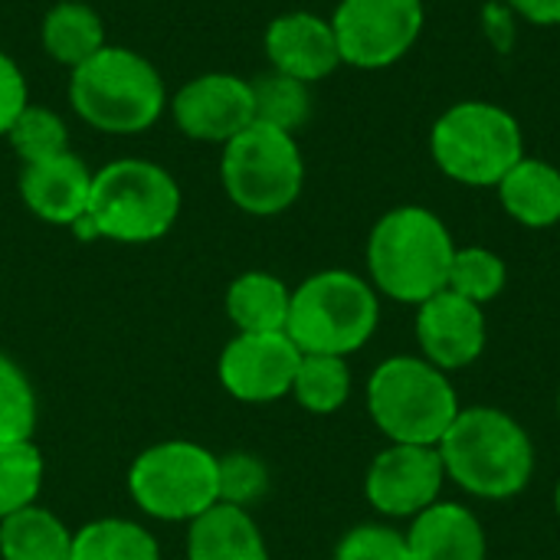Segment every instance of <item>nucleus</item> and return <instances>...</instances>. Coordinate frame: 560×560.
<instances>
[{"instance_id": "1", "label": "nucleus", "mask_w": 560, "mask_h": 560, "mask_svg": "<svg viewBox=\"0 0 560 560\" xmlns=\"http://www.w3.org/2000/svg\"><path fill=\"white\" fill-rule=\"evenodd\" d=\"M436 450L446 479L486 502L522 495L535 476V443L528 430L499 407H463Z\"/></svg>"}, {"instance_id": "2", "label": "nucleus", "mask_w": 560, "mask_h": 560, "mask_svg": "<svg viewBox=\"0 0 560 560\" xmlns=\"http://www.w3.org/2000/svg\"><path fill=\"white\" fill-rule=\"evenodd\" d=\"M180 184L174 174L144 158H118L92 174L85 217L72 226L79 240L154 243L180 217Z\"/></svg>"}, {"instance_id": "3", "label": "nucleus", "mask_w": 560, "mask_h": 560, "mask_svg": "<svg viewBox=\"0 0 560 560\" xmlns=\"http://www.w3.org/2000/svg\"><path fill=\"white\" fill-rule=\"evenodd\" d=\"M456 243L450 226L420 203L387 210L368 236V272L377 295L423 305L450 282Z\"/></svg>"}, {"instance_id": "4", "label": "nucleus", "mask_w": 560, "mask_h": 560, "mask_svg": "<svg viewBox=\"0 0 560 560\" xmlns=\"http://www.w3.org/2000/svg\"><path fill=\"white\" fill-rule=\"evenodd\" d=\"M72 112L95 131L105 135H141L148 131L164 105V79L151 59L128 46H102L89 62L69 75Z\"/></svg>"}, {"instance_id": "5", "label": "nucleus", "mask_w": 560, "mask_h": 560, "mask_svg": "<svg viewBox=\"0 0 560 560\" xmlns=\"http://www.w3.org/2000/svg\"><path fill=\"white\" fill-rule=\"evenodd\" d=\"M381 325L377 289L348 269H322L292 289L285 335L302 354L348 358L361 351Z\"/></svg>"}, {"instance_id": "6", "label": "nucleus", "mask_w": 560, "mask_h": 560, "mask_svg": "<svg viewBox=\"0 0 560 560\" xmlns=\"http://www.w3.org/2000/svg\"><path fill=\"white\" fill-rule=\"evenodd\" d=\"M459 410L453 381L427 358L394 354L368 381V413L390 443L440 446Z\"/></svg>"}, {"instance_id": "7", "label": "nucleus", "mask_w": 560, "mask_h": 560, "mask_svg": "<svg viewBox=\"0 0 560 560\" xmlns=\"http://www.w3.org/2000/svg\"><path fill=\"white\" fill-rule=\"evenodd\" d=\"M430 158L456 184L499 187L525 158V131L505 105L466 98L433 121Z\"/></svg>"}, {"instance_id": "8", "label": "nucleus", "mask_w": 560, "mask_h": 560, "mask_svg": "<svg viewBox=\"0 0 560 560\" xmlns=\"http://www.w3.org/2000/svg\"><path fill=\"white\" fill-rule=\"evenodd\" d=\"M220 180L233 207L249 217L285 213L305 187V161L295 135L253 121L223 144Z\"/></svg>"}, {"instance_id": "9", "label": "nucleus", "mask_w": 560, "mask_h": 560, "mask_svg": "<svg viewBox=\"0 0 560 560\" xmlns=\"http://www.w3.org/2000/svg\"><path fill=\"white\" fill-rule=\"evenodd\" d=\"M128 495L148 518L190 525L220 502V456L187 440L154 443L135 456Z\"/></svg>"}, {"instance_id": "10", "label": "nucleus", "mask_w": 560, "mask_h": 560, "mask_svg": "<svg viewBox=\"0 0 560 560\" xmlns=\"http://www.w3.org/2000/svg\"><path fill=\"white\" fill-rule=\"evenodd\" d=\"M427 20L423 0H341L331 30L345 66L387 69L420 39Z\"/></svg>"}, {"instance_id": "11", "label": "nucleus", "mask_w": 560, "mask_h": 560, "mask_svg": "<svg viewBox=\"0 0 560 560\" xmlns=\"http://www.w3.org/2000/svg\"><path fill=\"white\" fill-rule=\"evenodd\" d=\"M446 486L443 456L436 446L390 443L374 456L364 476V495L387 518H417L440 502Z\"/></svg>"}, {"instance_id": "12", "label": "nucleus", "mask_w": 560, "mask_h": 560, "mask_svg": "<svg viewBox=\"0 0 560 560\" xmlns=\"http://www.w3.org/2000/svg\"><path fill=\"white\" fill-rule=\"evenodd\" d=\"M299 361L302 351L292 345L285 331H269V335L236 331V338L223 348L217 361V374L233 400L276 404L292 394Z\"/></svg>"}, {"instance_id": "13", "label": "nucleus", "mask_w": 560, "mask_h": 560, "mask_svg": "<svg viewBox=\"0 0 560 560\" xmlns=\"http://www.w3.org/2000/svg\"><path fill=\"white\" fill-rule=\"evenodd\" d=\"M171 115L187 138L226 144L256 121L249 79L233 72H203L177 89Z\"/></svg>"}, {"instance_id": "14", "label": "nucleus", "mask_w": 560, "mask_h": 560, "mask_svg": "<svg viewBox=\"0 0 560 560\" xmlns=\"http://www.w3.org/2000/svg\"><path fill=\"white\" fill-rule=\"evenodd\" d=\"M486 341V308L456 295L453 289H443L417 305V345L433 368L446 374L463 371L482 358Z\"/></svg>"}, {"instance_id": "15", "label": "nucleus", "mask_w": 560, "mask_h": 560, "mask_svg": "<svg viewBox=\"0 0 560 560\" xmlns=\"http://www.w3.org/2000/svg\"><path fill=\"white\" fill-rule=\"evenodd\" d=\"M269 66L276 72H285L299 82H322L341 66L338 39L331 30V20L308 13V10H289L279 13L262 36Z\"/></svg>"}, {"instance_id": "16", "label": "nucleus", "mask_w": 560, "mask_h": 560, "mask_svg": "<svg viewBox=\"0 0 560 560\" xmlns=\"http://www.w3.org/2000/svg\"><path fill=\"white\" fill-rule=\"evenodd\" d=\"M92 194V171L72 151L23 164L20 197L33 217L52 226H75L85 217Z\"/></svg>"}, {"instance_id": "17", "label": "nucleus", "mask_w": 560, "mask_h": 560, "mask_svg": "<svg viewBox=\"0 0 560 560\" xmlns=\"http://www.w3.org/2000/svg\"><path fill=\"white\" fill-rule=\"evenodd\" d=\"M407 548L413 560H486V528L459 502H436L410 518Z\"/></svg>"}, {"instance_id": "18", "label": "nucleus", "mask_w": 560, "mask_h": 560, "mask_svg": "<svg viewBox=\"0 0 560 560\" xmlns=\"http://www.w3.org/2000/svg\"><path fill=\"white\" fill-rule=\"evenodd\" d=\"M187 560H269V548L249 509L217 502L187 525Z\"/></svg>"}, {"instance_id": "19", "label": "nucleus", "mask_w": 560, "mask_h": 560, "mask_svg": "<svg viewBox=\"0 0 560 560\" xmlns=\"http://www.w3.org/2000/svg\"><path fill=\"white\" fill-rule=\"evenodd\" d=\"M499 203L502 210L528 226L548 230L560 223V167L541 158H522L502 180H499Z\"/></svg>"}, {"instance_id": "20", "label": "nucleus", "mask_w": 560, "mask_h": 560, "mask_svg": "<svg viewBox=\"0 0 560 560\" xmlns=\"http://www.w3.org/2000/svg\"><path fill=\"white\" fill-rule=\"evenodd\" d=\"M289 302H292V289L279 276L253 269L230 282L223 308L226 318L236 325V331L269 335V331H285Z\"/></svg>"}, {"instance_id": "21", "label": "nucleus", "mask_w": 560, "mask_h": 560, "mask_svg": "<svg viewBox=\"0 0 560 560\" xmlns=\"http://www.w3.org/2000/svg\"><path fill=\"white\" fill-rule=\"evenodd\" d=\"M39 39H43V49L49 59L75 69V66L89 62L105 46V23L89 3L62 0L43 16Z\"/></svg>"}, {"instance_id": "22", "label": "nucleus", "mask_w": 560, "mask_h": 560, "mask_svg": "<svg viewBox=\"0 0 560 560\" xmlns=\"http://www.w3.org/2000/svg\"><path fill=\"white\" fill-rule=\"evenodd\" d=\"M72 532L49 509L26 505L0 522V560H69Z\"/></svg>"}, {"instance_id": "23", "label": "nucleus", "mask_w": 560, "mask_h": 560, "mask_svg": "<svg viewBox=\"0 0 560 560\" xmlns=\"http://www.w3.org/2000/svg\"><path fill=\"white\" fill-rule=\"evenodd\" d=\"M69 560H161V545L138 522L98 518L72 532Z\"/></svg>"}, {"instance_id": "24", "label": "nucleus", "mask_w": 560, "mask_h": 560, "mask_svg": "<svg viewBox=\"0 0 560 560\" xmlns=\"http://www.w3.org/2000/svg\"><path fill=\"white\" fill-rule=\"evenodd\" d=\"M292 397L302 410L315 417L338 413L348 397H351V368L348 358L335 354H302L295 381H292Z\"/></svg>"}, {"instance_id": "25", "label": "nucleus", "mask_w": 560, "mask_h": 560, "mask_svg": "<svg viewBox=\"0 0 560 560\" xmlns=\"http://www.w3.org/2000/svg\"><path fill=\"white\" fill-rule=\"evenodd\" d=\"M249 89H253L256 121H262V125L295 135L312 118L308 82H299L285 72L269 69V72H259L256 79H249Z\"/></svg>"}, {"instance_id": "26", "label": "nucleus", "mask_w": 560, "mask_h": 560, "mask_svg": "<svg viewBox=\"0 0 560 560\" xmlns=\"http://www.w3.org/2000/svg\"><path fill=\"white\" fill-rule=\"evenodd\" d=\"M43 476L46 463L33 440L0 443V522L26 505H36Z\"/></svg>"}, {"instance_id": "27", "label": "nucleus", "mask_w": 560, "mask_h": 560, "mask_svg": "<svg viewBox=\"0 0 560 560\" xmlns=\"http://www.w3.org/2000/svg\"><path fill=\"white\" fill-rule=\"evenodd\" d=\"M505 285H509V266L499 253L486 246H456L446 289L486 308L505 292Z\"/></svg>"}, {"instance_id": "28", "label": "nucleus", "mask_w": 560, "mask_h": 560, "mask_svg": "<svg viewBox=\"0 0 560 560\" xmlns=\"http://www.w3.org/2000/svg\"><path fill=\"white\" fill-rule=\"evenodd\" d=\"M7 141H10L13 154L20 158V164H33V161L69 151V128L52 108L26 105L20 112V118L10 125Z\"/></svg>"}, {"instance_id": "29", "label": "nucleus", "mask_w": 560, "mask_h": 560, "mask_svg": "<svg viewBox=\"0 0 560 560\" xmlns=\"http://www.w3.org/2000/svg\"><path fill=\"white\" fill-rule=\"evenodd\" d=\"M36 430V390L26 371L0 351V443L33 440Z\"/></svg>"}, {"instance_id": "30", "label": "nucleus", "mask_w": 560, "mask_h": 560, "mask_svg": "<svg viewBox=\"0 0 560 560\" xmlns=\"http://www.w3.org/2000/svg\"><path fill=\"white\" fill-rule=\"evenodd\" d=\"M269 489V469L253 453H226L220 456V502L249 509Z\"/></svg>"}, {"instance_id": "31", "label": "nucleus", "mask_w": 560, "mask_h": 560, "mask_svg": "<svg viewBox=\"0 0 560 560\" xmlns=\"http://www.w3.org/2000/svg\"><path fill=\"white\" fill-rule=\"evenodd\" d=\"M335 560H413L407 535L387 525H358L341 541Z\"/></svg>"}, {"instance_id": "32", "label": "nucleus", "mask_w": 560, "mask_h": 560, "mask_svg": "<svg viewBox=\"0 0 560 560\" xmlns=\"http://www.w3.org/2000/svg\"><path fill=\"white\" fill-rule=\"evenodd\" d=\"M30 105V89H26V75L20 72V66L13 62V56H7L0 49V138H7L10 125L20 118V112Z\"/></svg>"}, {"instance_id": "33", "label": "nucleus", "mask_w": 560, "mask_h": 560, "mask_svg": "<svg viewBox=\"0 0 560 560\" xmlns=\"http://www.w3.org/2000/svg\"><path fill=\"white\" fill-rule=\"evenodd\" d=\"M505 7L535 26H560V0H505Z\"/></svg>"}, {"instance_id": "34", "label": "nucleus", "mask_w": 560, "mask_h": 560, "mask_svg": "<svg viewBox=\"0 0 560 560\" xmlns=\"http://www.w3.org/2000/svg\"><path fill=\"white\" fill-rule=\"evenodd\" d=\"M555 509H558V518H560V479H558V489H555Z\"/></svg>"}, {"instance_id": "35", "label": "nucleus", "mask_w": 560, "mask_h": 560, "mask_svg": "<svg viewBox=\"0 0 560 560\" xmlns=\"http://www.w3.org/2000/svg\"><path fill=\"white\" fill-rule=\"evenodd\" d=\"M558 417H560V394H558Z\"/></svg>"}]
</instances>
